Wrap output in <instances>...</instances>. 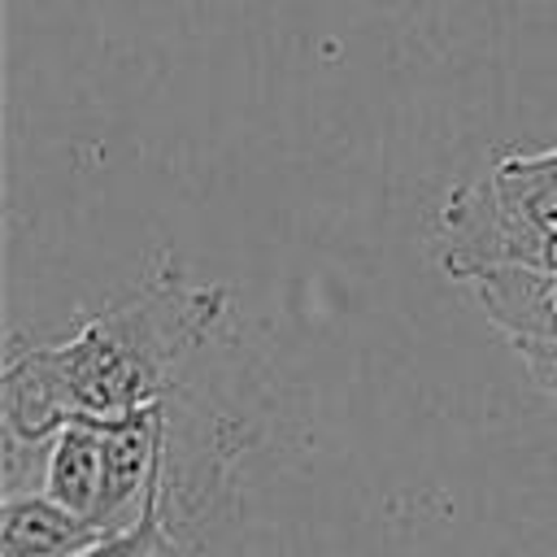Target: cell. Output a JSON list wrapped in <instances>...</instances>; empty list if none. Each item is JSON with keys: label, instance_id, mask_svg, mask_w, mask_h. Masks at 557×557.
<instances>
[{"label": "cell", "instance_id": "cell-1", "mask_svg": "<svg viewBox=\"0 0 557 557\" xmlns=\"http://www.w3.org/2000/svg\"><path fill=\"white\" fill-rule=\"evenodd\" d=\"M222 313V287L157 270L70 339L13 344L0 370V431L48 440L70 418H122L165 400Z\"/></svg>", "mask_w": 557, "mask_h": 557}, {"label": "cell", "instance_id": "cell-2", "mask_svg": "<svg viewBox=\"0 0 557 557\" xmlns=\"http://www.w3.org/2000/svg\"><path fill=\"white\" fill-rule=\"evenodd\" d=\"M104 487H109V444H104V418H70L48 440V466H44V496L61 509L87 518L100 527L104 513ZM104 531V527H100ZM109 535V531H104Z\"/></svg>", "mask_w": 557, "mask_h": 557}, {"label": "cell", "instance_id": "cell-3", "mask_svg": "<svg viewBox=\"0 0 557 557\" xmlns=\"http://www.w3.org/2000/svg\"><path fill=\"white\" fill-rule=\"evenodd\" d=\"M96 540H104L100 527L61 509L44 492L4 500L0 509V557H78Z\"/></svg>", "mask_w": 557, "mask_h": 557}, {"label": "cell", "instance_id": "cell-4", "mask_svg": "<svg viewBox=\"0 0 557 557\" xmlns=\"http://www.w3.org/2000/svg\"><path fill=\"white\" fill-rule=\"evenodd\" d=\"M170 492H174V470H165L161 496H157V505L148 509V518L139 527L104 535L91 548H83L78 557H183V544L170 527Z\"/></svg>", "mask_w": 557, "mask_h": 557}]
</instances>
